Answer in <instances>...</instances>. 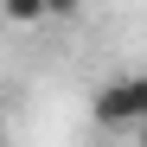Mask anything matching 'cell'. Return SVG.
Returning a JSON list of instances; mask_svg holds the SVG:
<instances>
[{
    "instance_id": "obj_1",
    "label": "cell",
    "mask_w": 147,
    "mask_h": 147,
    "mask_svg": "<svg viewBox=\"0 0 147 147\" xmlns=\"http://www.w3.org/2000/svg\"><path fill=\"white\" fill-rule=\"evenodd\" d=\"M90 115H96V128H109V134L147 128V70H115V77L90 96Z\"/></svg>"
},
{
    "instance_id": "obj_2",
    "label": "cell",
    "mask_w": 147,
    "mask_h": 147,
    "mask_svg": "<svg viewBox=\"0 0 147 147\" xmlns=\"http://www.w3.org/2000/svg\"><path fill=\"white\" fill-rule=\"evenodd\" d=\"M0 19H13V26H38V19H51V13H45V0H0Z\"/></svg>"
},
{
    "instance_id": "obj_3",
    "label": "cell",
    "mask_w": 147,
    "mask_h": 147,
    "mask_svg": "<svg viewBox=\"0 0 147 147\" xmlns=\"http://www.w3.org/2000/svg\"><path fill=\"white\" fill-rule=\"evenodd\" d=\"M45 13H51V19H70V13H77V0H45Z\"/></svg>"
}]
</instances>
